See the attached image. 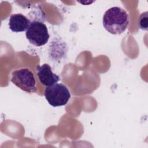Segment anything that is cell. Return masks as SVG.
Here are the masks:
<instances>
[{"label": "cell", "instance_id": "6da1fadb", "mask_svg": "<svg viewBox=\"0 0 148 148\" xmlns=\"http://www.w3.org/2000/svg\"><path fill=\"white\" fill-rule=\"evenodd\" d=\"M102 23L105 29L109 33L119 35L127 28L129 24V16L123 8L113 6L105 12Z\"/></svg>", "mask_w": 148, "mask_h": 148}, {"label": "cell", "instance_id": "7a4b0ae2", "mask_svg": "<svg viewBox=\"0 0 148 148\" xmlns=\"http://www.w3.org/2000/svg\"><path fill=\"white\" fill-rule=\"evenodd\" d=\"M45 96L49 103L53 107L65 105L71 98V93L66 86L62 83H56L46 86Z\"/></svg>", "mask_w": 148, "mask_h": 148}, {"label": "cell", "instance_id": "3957f363", "mask_svg": "<svg viewBox=\"0 0 148 148\" xmlns=\"http://www.w3.org/2000/svg\"><path fill=\"white\" fill-rule=\"evenodd\" d=\"M11 82L24 91L36 92V80L34 73L28 68H22L12 72Z\"/></svg>", "mask_w": 148, "mask_h": 148}, {"label": "cell", "instance_id": "277c9868", "mask_svg": "<svg viewBox=\"0 0 148 148\" xmlns=\"http://www.w3.org/2000/svg\"><path fill=\"white\" fill-rule=\"evenodd\" d=\"M25 36L31 44L38 47L45 45L50 37L46 25L38 20L31 22L25 31Z\"/></svg>", "mask_w": 148, "mask_h": 148}, {"label": "cell", "instance_id": "5b68a950", "mask_svg": "<svg viewBox=\"0 0 148 148\" xmlns=\"http://www.w3.org/2000/svg\"><path fill=\"white\" fill-rule=\"evenodd\" d=\"M36 72L40 82L46 86H52L60 80V77L52 72L51 67L47 64L38 66Z\"/></svg>", "mask_w": 148, "mask_h": 148}, {"label": "cell", "instance_id": "8992f818", "mask_svg": "<svg viewBox=\"0 0 148 148\" xmlns=\"http://www.w3.org/2000/svg\"><path fill=\"white\" fill-rule=\"evenodd\" d=\"M30 24V20L21 13L12 14L9 20V28L14 32L26 31Z\"/></svg>", "mask_w": 148, "mask_h": 148}, {"label": "cell", "instance_id": "52a82bcc", "mask_svg": "<svg viewBox=\"0 0 148 148\" xmlns=\"http://www.w3.org/2000/svg\"><path fill=\"white\" fill-rule=\"evenodd\" d=\"M147 12L142 13L140 14L138 21V25L140 29L143 30L147 29Z\"/></svg>", "mask_w": 148, "mask_h": 148}]
</instances>
